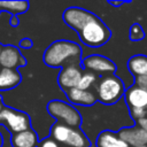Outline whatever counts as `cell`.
Returning <instances> with one entry per match:
<instances>
[{
    "instance_id": "obj_1",
    "label": "cell",
    "mask_w": 147,
    "mask_h": 147,
    "mask_svg": "<svg viewBox=\"0 0 147 147\" xmlns=\"http://www.w3.org/2000/svg\"><path fill=\"white\" fill-rule=\"evenodd\" d=\"M62 20L69 28L77 31L80 41L88 47H101L111 37V31L101 18L84 8H67L62 14Z\"/></svg>"
},
{
    "instance_id": "obj_2",
    "label": "cell",
    "mask_w": 147,
    "mask_h": 147,
    "mask_svg": "<svg viewBox=\"0 0 147 147\" xmlns=\"http://www.w3.org/2000/svg\"><path fill=\"white\" fill-rule=\"evenodd\" d=\"M42 61L51 68H63L67 65H82V48L71 40H55L44 52Z\"/></svg>"
},
{
    "instance_id": "obj_3",
    "label": "cell",
    "mask_w": 147,
    "mask_h": 147,
    "mask_svg": "<svg viewBox=\"0 0 147 147\" xmlns=\"http://www.w3.org/2000/svg\"><path fill=\"white\" fill-rule=\"evenodd\" d=\"M60 145L64 147H90L91 141L79 127L68 126L63 123L55 122L51 126V134Z\"/></svg>"
},
{
    "instance_id": "obj_4",
    "label": "cell",
    "mask_w": 147,
    "mask_h": 147,
    "mask_svg": "<svg viewBox=\"0 0 147 147\" xmlns=\"http://www.w3.org/2000/svg\"><path fill=\"white\" fill-rule=\"evenodd\" d=\"M125 87L123 80L116 76V75H108L103 76L99 79L96 87H95V94L98 100L107 106L114 105L124 95Z\"/></svg>"
},
{
    "instance_id": "obj_5",
    "label": "cell",
    "mask_w": 147,
    "mask_h": 147,
    "mask_svg": "<svg viewBox=\"0 0 147 147\" xmlns=\"http://www.w3.org/2000/svg\"><path fill=\"white\" fill-rule=\"evenodd\" d=\"M47 111L56 119V122L63 123L68 126L79 127L82 124V116L79 111L70 103L62 100H51L47 103Z\"/></svg>"
},
{
    "instance_id": "obj_6",
    "label": "cell",
    "mask_w": 147,
    "mask_h": 147,
    "mask_svg": "<svg viewBox=\"0 0 147 147\" xmlns=\"http://www.w3.org/2000/svg\"><path fill=\"white\" fill-rule=\"evenodd\" d=\"M0 124L11 134H15L31 129V118L22 110L5 106L2 110H0Z\"/></svg>"
},
{
    "instance_id": "obj_7",
    "label": "cell",
    "mask_w": 147,
    "mask_h": 147,
    "mask_svg": "<svg viewBox=\"0 0 147 147\" xmlns=\"http://www.w3.org/2000/svg\"><path fill=\"white\" fill-rule=\"evenodd\" d=\"M82 68L85 71L93 72L99 76H108V75H115L117 67L114 61L110 59L99 55V54H92L83 59L82 61Z\"/></svg>"
},
{
    "instance_id": "obj_8",
    "label": "cell",
    "mask_w": 147,
    "mask_h": 147,
    "mask_svg": "<svg viewBox=\"0 0 147 147\" xmlns=\"http://www.w3.org/2000/svg\"><path fill=\"white\" fill-rule=\"evenodd\" d=\"M84 71L82 65H67L63 67L57 76V83L62 91L67 92L78 86Z\"/></svg>"
},
{
    "instance_id": "obj_9",
    "label": "cell",
    "mask_w": 147,
    "mask_h": 147,
    "mask_svg": "<svg viewBox=\"0 0 147 147\" xmlns=\"http://www.w3.org/2000/svg\"><path fill=\"white\" fill-rule=\"evenodd\" d=\"M117 134L130 147L147 146V132L142 127H140L138 124L122 127L117 132Z\"/></svg>"
},
{
    "instance_id": "obj_10",
    "label": "cell",
    "mask_w": 147,
    "mask_h": 147,
    "mask_svg": "<svg viewBox=\"0 0 147 147\" xmlns=\"http://www.w3.org/2000/svg\"><path fill=\"white\" fill-rule=\"evenodd\" d=\"M26 60L22 55L21 51L14 45H6L0 54V68L17 69L25 67Z\"/></svg>"
},
{
    "instance_id": "obj_11",
    "label": "cell",
    "mask_w": 147,
    "mask_h": 147,
    "mask_svg": "<svg viewBox=\"0 0 147 147\" xmlns=\"http://www.w3.org/2000/svg\"><path fill=\"white\" fill-rule=\"evenodd\" d=\"M125 102L129 107V109L133 108H140V109H146L147 108V92L144 90L139 88L136 85L130 86L126 88L124 93Z\"/></svg>"
},
{
    "instance_id": "obj_12",
    "label": "cell",
    "mask_w": 147,
    "mask_h": 147,
    "mask_svg": "<svg viewBox=\"0 0 147 147\" xmlns=\"http://www.w3.org/2000/svg\"><path fill=\"white\" fill-rule=\"evenodd\" d=\"M65 95L71 103L78 105V106H86V107L93 106L98 100L96 94L94 92H92L91 90L85 91V90H80L78 87L67 91Z\"/></svg>"
},
{
    "instance_id": "obj_13",
    "label": "cell",
    "mask_w": 147,
    "mask_h": 147,
    "mask_svg": "<svg viewBox=\"0 0 147 147\" xmlns=\"http://www.w3.org/2000/svg\"><path fill=\"white\" fill-rule=\"evenodd\" d=\"M39 142H40L39 137L32 127L11 134L10 138V144L13 147H38Z\"/></svg>"
},
{
    "instance_id": "obj_14",
    "label": "cell",
    "mask_w": 147,
    "mask_h": 147,
    "mask_svg": "<svg viewBox=\"0 0 147 147\" xmlns=\"http://www.w3.org/2000/svg\"><path fill=\"white\" fill-rule=\"evenodd\" d=\"M22 82L21 72L17 69L0 68V91H8L18 86Z\"/></svg>"
},
{
    "instance_id": "obj_15",
    "label": "cell",
    "mask_w": 147,
    "mask_h": 147,
    "mask_svg": "<svg viewBox=\"0 0 147 147\" xmlns=\"http://www.w3.org/2000/svg\"><path fill=\"white\" fill-rule=\"evenodd\" d=\"M126 65L132 76L134 77L147 76V55L144 54L133 55L129 59Z\"/></svg>"
},
{
    "instance_id": "obj_16",
    "label": "cell",
    "mask_w": 147,
    "mask_h": 147,
    "mask_svg": "<svg viewBox=\"0 0 147 147\" xmlns=\"http://www.w3.org/2000/svg\"><path fill=\"white\" fill-rule=\"evenodd\" d=\"M30 3L24 0L17 1H0V13L7 11L11 14V16H17L20 14H24L29 10Z\"/></svg>"
},
{
    "instance_id": "obj_17",
    "label": "cell",
    "mask_w": 147,
    "mask_h": 147,
    "mask_svg": "<svg viewBox=\"0 0 147 147\" xmlns=\"http://www.w3.org/2000/svg\"><path fill=\"white\" fill-rule=\"evenodd\" d=\"M99 82L98 80V76L93 72H88V71H84L80 80H79V84H78V88L80 90H85V91H90V88L96 83Z\"/></svg>"
},
{
    "instance_id": "obj_18",
    "label": "cell",
    "mask_w": 147,
    "mask_h": 147,
    "mask_svg": "<svg viewBox=\"0 0 147 147\" xmlns=\"http://www.w3.org/2000/svg\"><path fill=\"white\" fill-rule=\"evenodd\" d=\"M129 37H130V40L132 41H139V40L145 39V31L139 23H133L130 26Z\"/></svg>"
},
{
    "instance_id": "obj_19",
    "label": "cell",
    "mask_w": 147,
    "mask_h": 147,
    "mask_svg": "<svg viewBox=\"0 0 147 147\" xmlns=\"http://www.w3.org/2000/svg\"><path fill=\"white\" fill-rule=\"evenodd\" d=\"M130 115H131V117L137 122V121H139V119H142V118L147 117V111H146V109L133 108V109H130Z\"/></svg>"
},
{
    "instance_id": "obj_20",
    "label": "cell",
    "mask_w": 147,
    "mask_h": 147,
    "mask_svg": "<svg viewBox=\"0 0 147 147\" xmlns=\"http://www.w3.org/2000/svg\"><path fill=\"white\" fill-rule=\"evenodd\" d=\"M38 147H60V144L49 136V137L44 138L42 140H40Z\"/></svg>"
},
{
    "instance_id": "obj_21",
    "label": "cell",
    "mask_w": 147,
    "mask_h": 147,
    "mask_svg": "<svg viewBox=\"0 0 147 147\" xmlns=\"http://www.w3.org/2000/svg\"><path fill=\"white\" fill-rule=\"evenodd\" d=\"M134 85L138 86L139 88L144 90L145 92H147V76L134 77Z\"/></svg>"
},
{
    "instance_id": "obj_22",
    "label": "cell",
    "mask_w": 147,
    "mask_h": 147,
    "mask_svg": "<svg viewBox=\"0 0 147 147\" xmlns=\"http://www.w3.org/2000/svg\"><path fill=\"white\" fill-rule=\"evenodd\" d=\"M33 46L32 44V40L30 38H23L21 41H20V47L21 48H25V49H29Z\"/></svg>"
},
{
    "instance_id": "obj_23",
    "label": "cell",
    "mask_w": 147,
    "mask_h": 147,
    "mask_svg": "<svg viewBox=\"0 0 147 147\" xmlns=\"http://www.w3.org/2000/svg\"><path fill=\"white\" fill-rule=\"evenodd\" d=\"M110 147H130V146H129L126 142H124L121 138H118V139H117V140H116V141H115Z\"/></svg>"
},
{
    "instance_id": "obj_24",
    "label": "cell",
    "mask_w": 147,
    "mask_h": 147,
    "mask_svg": "<svg viewBox=\"0 0 147 147\" xmlns=\"http://www.w3.org/2000/svg\"><path fill=\"white\" fill-rule=\"evenodd\" d=\"M136 124H138L140 127H142V129L147 132V117H145V118H142V119L137 121V122H136Z\"/></svg>"
},
{
    "instance_id": "obj_25",
    "label": "cell",
    "mask_w": 147,
    "mask_h": 147,
    "mask_svg": "<svg viewBox=\"0 0 147 147\" xmlns=\"http://www.w3.org/2000/svg\"><path fill=\"white\" fill-rule=\"evenodd\" d=\"M108 3L110 5V6H114V7H121L122 5H124V3H126L125 1H108Z\"/></svg>"
},
{
    "instance_id": "obj_26",
    "label": "cell",
    "mask_w": 147,
    "mask_h": 147,
    "mask_svg": "<svg viewBox=\"0 0 147 147\" xmlns=\"http://www.w3.org/2000/svg\"><path fill=\"white\" fill-rule=\"evenodd\" d=\"M18 24H20V21L17 18V16H11V18H10V25L18 26Z\"/></svg>"
},
{
    "instance_id": "obj_27",
    "label": "cell",
    "mask_w": 147,
    "mask_h": 147,
    "mask_svg": "<svg viewBox=\"0 0 147 147\" xmlns=\"http://www.w3.org/2000/svg\"><path fill=\"white\" fill-rule=\"evenodd\" d=\"M3 107H5V105H3V101H2V96L0 95V110H2Z\"/></svg>"
},
{
    "instance_id": "obj_28",
    "label": "cell",
    "mask_w": 147,
    "mask_h": 147,
    "mask_svg": "<svg viewBox=\"0 0 147 147\" xmlns=\"http://www.w3.org/2000/svg\"><path fill=\"white\" fill-rule=\"evenodd\" d=\"M2 146H3V137H2V134L0 132V147H2Z\"/></svg>"
},
{
    "instance_id": "obj_29",
    "label": "cell",
    "mask_w": 147,
    "mask_h": 147,
    "mask_svg": "<svg viewBox=\"0 0 147 147\" xmlns=\"http://www.w3.org/2000/svg\"><path fill=\"white\" fill-rule=\"evenodd\" d=\"M2 49H3V45L0 42V54H1V52H2Z\"/></svg>"
},
{
    "instance_id": "obj_30",
    "label": "cell",
    "mask_w": 147,
    "mask_h": 147,
    "mask_svg": "<svg viewBox=\"0 0 147 147\" xmlns=\"http://www.w3.org/2000/svg\"><path fill=\"white\" fill-rule=\"evenodd\" d=\"M141 147H147V146H141Z\"/></svg>"
},
{
    "instance_id": "obj_31",
    "label": "cell",
    "mask_w": 147,
    "mask_h": 147,
    "mask_svg": "<svg viewBox=\"0 0 147 147\" xmlns=\"http://www.w3.org/2000/svg\"><path fill=\"white\" fill-rule=\"evenodd\" d=\"M146 111H147V108H146Z\"/></svg>"
}]
</instances>
